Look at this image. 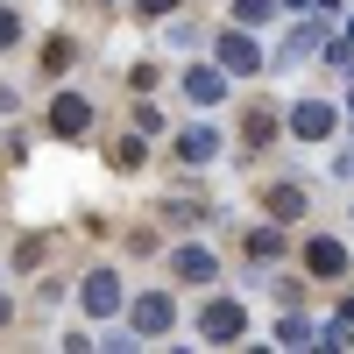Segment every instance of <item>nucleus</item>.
I'll return each instance as SVG.
<instances>
[{
  "label": "nucleus",
  "instance_id": "f257e3e1",
  "mask_svg": "<svg viewBox=\"0 0 354 354\" xmlns=\"http://www.w3.org/2000/svg\"><path fill=\"white\" fill-rule=\"evenodd\" d=\"M198 333H205V340H241V333H248L241 298H205V305H198Z\"/></svg>",
  "mask_w": 354,
  "mask_h": 354
},
{
  "label": "nucleus",
  "instance_id": "f03ea898",
  "mask_svg": "<svg viewBox=\"0 0 354 354\" xmlns=\"http://www.w3.org/2000/svg\"><path fill=\"white\" fill-rule=\"evenodd\" d=\"M305 277H319V283L347 277V241H340V234H312V241H305Z\"/></svg>",
  "mask_w": 354,
  "mask_h": 354
},
{
  "label": "nucleus",
  "instance_id": "7ed1b4c3",
  "mask_svg": "<svg viewBox=\"0 0 354 354\" xmlns=\"http://www.w3.org/2000/svg\"><path fill=\"white\" fill-rule=\"evenodd\" d=\"M170 319H177V298H170V290H142V298H135V326H142V333H170Z\"/></svg>",
  "mask_w": 354,
  "mask_h": 354
},
{
  "label": "nucleus",
  "instance_id": "20e7f679",
  "mask_svg": "<svg viewBox=\"0 0 354 354\" xmlns=\"http://www.w3.org/2000/svg\"><path fill=\"white\" fill-rule=\"evenodd\" d=\"M290 135H298V142H326L333 135V106L326 100H305L298 113H290Z\"/></svg>",
  "mask_w": 354,
  "mask_h": 354
},
{
  "label": "nucleus",
  "instance_id": "39448f33",
  "mask_svg": "<svg viewBox=\"0 0 354 354\" xmlns=\"http://www.w3.org/2000/svg\"><path fill=\"white\" fill-rule=\"evenodd\" d=\"M305 185H290V177H283V185H270V192H262V213H270V220H298L305 213Z\"/></svg>",
  "mask_w": 354,
  "mask_h": 354
},
{
  "label": "nucleus",
  "instance_id": "423d86ee",
  "mask_svg": "<svg viewBox=\"0 0 354 354\" xmlns=\"http://www.w3.org/2000/svg\"><path fill=\"white\" fill-rule=\"evenodd\" d=\"M85 312H93V319L121 312V277H106V270H93V277H85Z\"/></svg>",
  "mask_w": 354,
  "mask_h": 354
},
{
  "label": "nucleus",
  "instance_id": "0eeeda50",
  "mask_svg": "<svg viewBox=\"0 0 354 354\" xmlns=\"http://www.w3.org/2000/svg\"><path fill=\"white\" fill-rule=\"evenodd\" d=\"M241 248H248V262H277L283 255V227H255Z\"/></svg>",
  "mask_w": 354,
  "mask_h": 354
},
{
  "label": "nucleus",
  "instance_id": "6e6552de",
  "mask_svg": "<svg viewBox=\"0 0 354 354\" xmlns=\"http://www.w3.org/2000/svg\"><path fill=\"white\" fill-rule=\"evenodd\" d=\"M177 277H192V283H205V277H213V255H205L198 241H185V248H177Z\"/></svg>",
  "mask_w": 354,
  "mask_h": 354
},
{
  "label": "nucleus",
  "instance_id": "1a4fd4ad",
  "mask_svg": "<svg viewBox=\"0 0 354 354\" xmlns=\"http://www.w3.org/2000/svg\"><path fill=\"white\" fill-rule=\"evenodd\" d=\"M213 149H220V142H213V128H185V142H177V156H185V163H205Z\"/></svg>",
  "mask_w": 354,
  "mask_h": 354
},
{
  "label": "nucleus",
  "instance_id": "9d476101",
  "mask_svg": "<svg viewBox=\"0 0 354 354\" xmlns=\"http://www.w3.org/2000/svg\"><path fill=\"white\" fill-rule=\"evenodd\" d=\"M270 128H277V113H270V106H255V113H248V128H241V135H248V149H262V142H270Z\"/></svg>",
  "mask_w": 354,
  "mask_h": 354
},
{
  "label": "nucleus",
  "instance_id": "9b49d317",
  "mask_svg": "<svg viewBox=\"0 0 354 354\" xmlns=\"http://www.w3.org/2000/svg\"><path fill=\"white\" fill-rule=\"evenodd\" d=\"M220 57H227V64H234V71H255V50H248V43H234V36L220 43Z\"/></svg>",
  "mask_w": 354,
  "mask_h": 354
},
{
  "label": "nucleus",
  "instance_id": "f8f14e48",
  "mask_svg": "<svg viewBox=\"0 0 354 354\" xmlns=\"http://www.w3.org/2000/svg\"><path fill=\"white\" fill-rule=\"evenodd\" d=\"M15 43H21V15L0 8V50H15Z\"/></svg>",
  "mask_w": 354,
  "mask_h": 354
},
{
  "label": "nucleus",
  "instance_id": "ddd939ff",
  "mask_svg": "<svg viewBox=\"0 0 354 354\" xmlns=\"http://www.w3.org/2000/svg\"><path fill=\"white\" fill-rule=\"evenodd\" d=\"M163 8H170V0H142V15H163Z\"/></svg>",
  "mask_w": 354,
  "mask_h": 354
},
{
  "label": "nucleus",
  "instance_id": "4468645a",
  "mask_svg": "<svg viewBox=\"0 0 354 354\" xmlns=\"http://www.w3.org/2000/svg\"><path fill=\"white\" fill-rule=\"evenodd\" d=\"M0 326H8V298H0Z\"/></svg>",
  "mask_w": 354,
  "mask_h": 354
}]
</instances>
